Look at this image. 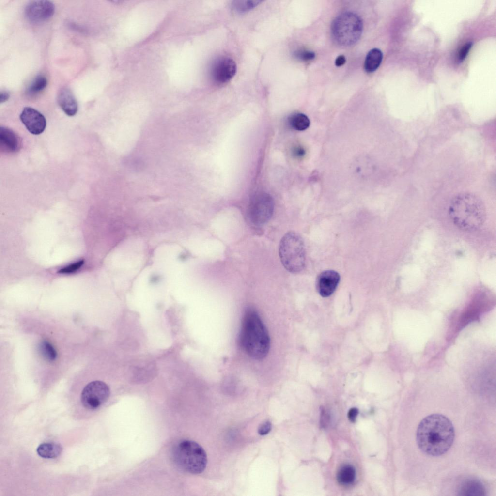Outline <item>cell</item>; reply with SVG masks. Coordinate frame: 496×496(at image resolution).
I'll use <instances>...</instances> for the list:
<instances>
[{
    "instance_id": "obj_5",
    "label": "cell",
    "mask_w": 496,
    "mask_h": 496,
    "mask_svg": "<svg viewBox=\"0 0 496 496\" xmlns=\"http://www.w3.org/2000/svg\"><path fill=\"white\" fill-rule=\"evenodd\" d=\"M279 255L284 267L289 272H301L306 264V252L301 237L294 232H289L282 237L279 246Z\"/></svg>"
},
{
    "instance_id": "obj_7",
    "label": "cell",
    "mask_w": 496,
    "mask_h": 496,
    "mask_svg": "<svg viewBox=\"0 0 496 496\" xmlns=\"http://www.w3.org/2000/svg\"><path fill=\"white\" fill-rule=\"evenodd\" d=\"M274 203L272 197L266 193H260L251 200L248 209L249 219L255 225L268 221L272 216Z\"/></svg>"
},
{
    "instance_id": "obj_13",
    "label": "cell",
    "mask_w": 496,
    "mask_h": 496,
    "mask_svg": "<svg viewBox=\"0 0 496 496\" xmlns=\"http://www.w3.org/2000/svg\"><path fill=\"white\" fill-rule=\"evenodd\" d=\"M19 137L12 130L5 127L0 128V146L1 150L6 152H17L21 146Z\"/></svg>"
},
{
    "instance_id": "obj_19",
    "label": "cell",
    "mask_w": 496,
    "mask_h": 496,
    "mask_svg": "<svg viewBox=\"0 0 496 496\" xmlns=\"http://www.w3.org/2000/svg\"><path fill=\"white\" fill-rule=\"evenodd\" d=\"M289 124L293 129L298 131H303L310 126V121L308 117L301 113H295L288 118Z\"/></svg>"
},
{
    "instance_id": "obj_11",
    "label": "cell",
    "mask_w": 496,
    "mask_h": 496,
    "mask_svg": "<svg viewBox=\"0 0 496 496\" xmlns=\"http://www.w3.org/2000/svg\"><path fill=\"white\" fill-rule=\"evenodd\" d=\"M20 119L27 129L33 135L41 134L46 128V122L44 116L35 109L25 107Z\"/></svg>"
},
{
    "instance_id": "obj_17",
    "label": "cell",
    "mask_w": 496,
    "mask_h": 496,
    "mask_svg": "<svg viewBox=\"0 0 496 496\" xmlns=\"http://www.w3.org/2000/svg\"><path fill=\"white\" fill-rule=\"evenodd\" d=\"M383 59V53L378 48L371 49L367 54L365 62L364 69L367 72L375 71L380 66Z\"/></svg>"
},
{
    "instance_id": "obj_30",
    "label": "cell",
    "mask_w": 496,
    "mask_h": 496,
    "mask_svg": "<svg viewBox=\"0 0 496 496\" xmlns=\"http://www.w3.org/2000/svg\"><path fill=\"white\" fill-rule=\"evenodd\" d=\"M9 93L5 91H2L0 93V102L3 103L6 101L9 98Z\"/></svg>"
},
{
    "instance_id": "obj_29",
    "label": "cell",
    "mask_w": 496,
    "mask_h": 496,
    "mask_svg": "<svg viewBox=\"0 0 496 496\" xmlns=\"http://www.w3.org/2000/svg\"><path fill=\"white\" fill-rule=\"evenodd\" d=\"M346 62L345 57L343 55L339 56L335 60V65L337 66H341L343 65Z\"/></svg>"
},
{
    "instance_id": "obj_10",
    "label": "cell",
    "mask_w": 496,
    "mask_h": 496,
    "mask_svg": "<svg viewBox=\"0 0 496 496\" xmlns=\"http://www.w3.org/2000/svg\"><path fill=\"white\" fill-rule=\"evenodd\" d=\"M236 68V63L233 59L226 57L218 58L212 67V79L218 84L226 83L235 76Z\"/></svg>"
},
{
    "instance_id": "obj_22",
    "label": "cell",
    "mask_w": 496,
    "mask_h": 496,
    "mask_svg": "<svg viewBox=\"0 0 496 496\" xmlns=\"http://www.w3.org/2000/svg\"><path fill=\"white\" fill-rule=\"evenodd\" d=\"M260 2L259 0H237L233 2L232 7L237 12L244 13L256 7Z\"/></svg>"
},
{
    "instance_id": "obj_9",
    "label": "cell",
    "mask_w": 496,
    "mask_h": 496,
    "mask_svg": "<svg viewBox=\"0 0 496 496\" xmlns=\"http://www.w3.org/2000/svg\"><path fill=\"white\" fill-rule=\"evenodd\" d=\"M55 11L53 3L49 0H34L29 3L25 9V16L31 23L43 22L52 16Z\"/></svg>"
},
{
    "instance_id": "obj_1",
    "label": "cell",
    "mask_w": 496,
    "mask_h": 496,
    "mask_svg": "<svg viewBox=\"0 0 496 496\" xmlns=\"http://www.w3.org/2000/svg\"><path fill=\"white\" fill-rule=\"evenodd\" d=\"M454 437L452 422L441 414L425 417L420 422L416 432V442L419 450L433 457L446 453L452 446Z\"/></svg>"
},
{
    "instance_id": "obj_18",
    "label": "cell",
    "mask_w": 496,
    "mask_h": 496,
    "mask_svg": "<svg viewBox=\"0 0 496 496\" xmlns=\"http://www.w3.org/2000/svg\"><path fill=\"white\" fill-rule=\"evenodd\" d=\"M356 471L354 467L348 465H344L339 470L337 479L338 482L343 485L352 484L355 480Z\"/></svg>"
},
{
    "instance_id": "obj_28",
    "label": "cell",
    "mask_w": 496,
    "mask_h": 496,
    "mask_svg": "<svg viewBox=\"0 0 496 496\" xmlns=\"http://www.w3.org/2000/svg\"><path fill=\"white\" fill-rule=\"evenodd\" d=\"M358 411L356 408H352L350 409L348 413V418L352 422H354L356 418L358 415Z\"/></svg>"
},
{
    "instance_id": "obj_16",
    "label": "cell",
    "mask_w": 496,
    "mask_h": 496,
    "mask_svg": "<svg viewBox=\"0 0 496 496\" xmlns=\"http://www.w3.org/2000/svg\"><path fill=\"white\" fill-rule=\"evenodd\" d=\"M62 451L61 446L59 444L53 442L41 443L36 449L38 455L46 459L55 458L61 454Z\"/></svg>"
},
{
    "instance_id": "obj_14",
    "label": "cell",
    "mask_w": 496,
    "mask_h": 496,
    "mask_svg": "<svg viewBox=\"0 0 496 496\" xmlns=\"http://www.w3.org/2000/svg\"><path fill=\"white\" fill-rule=\"evenodd\" d=\"M58 103L68 116H74L78 110V104L72 91L68 88H62L57 96Z\"/></svg>"
},
{
    "instance_id": "obj_24",
    "label": "cell",
    "mask_w": 496,
    "mask_h": 496,
    "mask_svg": "<svg viewBox=\"0 0 496 496\" xmlns=\"http://www.w3.org/2000/svg\"><path fill=\"white\" fill-rule=\"evenodd\" d=\"M84 264V261L83 260H79L78 262L73 263L67 266L64 267L61 269L58 272L62 274H68L75 272L78 270Z\"/></svg>"
},
{
    "instance_id": "obj_15",
    "label": "cell",
    "mask_w": 496,
    "mask_h": 496,
    "mask_svg": "<svg viewBox=\"0 0 496 496\" xmlns=\"http://www.w3.org/2000/svg\"><path fill=\"white\" fill-rule=\"evenodd\" d=\"M457 495L480 496L486 495L484 486L479 480L468 479L463 481L457 489Z\"/></svg>"
},
{
    "instance_id": "obj_26",
    "label": "cell",
    "mask_w": 496,
    "mask_h": 496,
    "mask_svg": "<svg viewBox=\"0 0 496 496\" xmlns=\"http://www.w3.org/2000/svg\"><path fill=\"white\" fill-rule=\"evenodd\" d=\"M272 425L270 421H266L263 423L258 428V434L261 435H264L268 434L271 431Z\"/></svg>"
},
{
    "instance_id": "obj_8",
    "label": "cell",
    "mask_w": 496,
    "mask_h": 496,
    "mask_svg": "<svg viewBox=\"0 0 496 496\" xmlns=\"http://www.w3.org/2000/svg\"><path fill=\"white\" fill-rule=\"evenodd\" d=\"M109 395V388L105 383L93 381L88 383L83 389L81 402L85 408L94 410L104 403Z\"/></svg>"
},
{
    "instance_id": "obj_6",
    "label": "cell",
    "mask_w": 496,
    "mask_h": 496,
    "mask_svg": "<svg viewBox=\"0 0 496 496\" xmlns=\"http://www.w3.org/2000/svg\"><path fill=\"white\" fill-rule=\"evenodd\" d=\"M363 31V22L356 13L347 11L338 16L331 26L332 36L335 42L341 46H350L360 38Z\"/></svg>"
},
{
    "instance_id": "obj_12",
    "label": "cell",
    "mask_w": 496,
    "mask_h": 496,
    "mask_svg": "<svg viewBox=\"0 0 496 496\" xmlns=\"http://www.w3.org/2000/svg\"><path fill=\"white\" fill-rule=\"evenodd\" d=\"M340 279L339 274L334 270L321 272L316 280V287L319 294L324 297L331 295L338 286Z\"/></svg>"
},
{
    "instance_id": "obj_4",
    "label": "cell",
    "mask_w": 496,
    "mask_h": 496,
    "mask_svg": "<svg viewBox=\"0 0 496 496\" xmlns=\"http://www.w3.org/2000/svg\"><path fill=\"white\" fill-rule=\"evenodd\" d=\"M172 458L178 467L193 474L202 473L207 463L204 450L199 444L190 440H181L174 446Z\"/></svg>"
},
{
    "instance_id": "obj_23",
    "label": "cell",
    "mask_w": 496,
    "mask_h": 496,
    "mask_svg": "<svg viewBox=\"0 0 496 496\" xmlns=\"http://www.w3.org/2000/svg\"><path fill=\"white\" fill-rule=\"evenodd\" d=\"M295 57L303 61H309L313 60L315 56V53L311 51L300 50L296 51L294 54Z\"/></svg>"
},
{
    "instance_id": "obj_2",
    "label": "cell",
    "mask_w": 496,
    "mask_h": 496,
    "mask_svg": "<svg viewBox=\"0 0 496 496\" xmlns=\"http://www.w3.org/2000/svg\"><path fill=\"white\" fill-rule=\"evenodd\" d=\"M448 214L455 226L465 231L478 229L486 217L483 201L478 196L469 192H461L454 196L450 203Z\"/></svg>"
},
{
    "instance_id": "obj_3",
    "label": "cell",
    "mask_w": 496,
    "mask_h": 496,
    "mask_svg": "<svg viewBox=\"0 0 496 496\" xmlns=\"http://www.w3.org/2000/svg\"><path fill=\"white\" fill-rule=\"evenodd\" d=\"M239 342L245 352L256 360L264 358L270 345L267 329L255 309L247 308L244 312L239 334Z\"/></svg>"
},
{
    "instance_id": "obj_27",
    "label": "cell",
    "mask_w": 496,
    "mask_h": 496,
    "mask_svg": "<svg viewBox=\"0 0 496 496\" xmlns=\"http://www.w3.org/2000/svg\"><path fill=\"white\" fill-rule=\"evenodd\" d=\"M292 154L294 157L297 158H301L305 156L306 151L302 146H296L293 148Z\"/></svg>"
},
{
    "instance_id": "obj_20",
    "label": "cell",
    "mask_w": 496,
    "mask_h": 496,
    "mask_svg": "<svg viewBox=\"0 0 496 496\" xmlns=\"http://www.w3.org/2000/svg\"><path fill=\"white\" fill-rule=\"evenodd\" d=\"M39 351L42 356L48 361H53L57 357V352L53 346L47 341H41L39 344Z\"/></svg>"
},
{
    "instance_id": "obj_25",
    "label": "cell",
    "mask_w": 496,
    "mask_h": 496,
    "mask_svg": "<svg viewBox=\"0 0 496 496\" xmlns=\"http://www.w3.org/2000/svg\"><path fill=\"white\" fill-rule=\"evenodd\" d=\"M472 46V42H467L462 47L459 53V59L463 61L467 55Z\"/></svg>"
},
{
    "instance_id": "obj_21",
    "label": "cell",
    "mask_w": 496,
    "mask_h": 496,
    "mask_svg": "<svg viewBox=\"0 0 496 496\" xmlns=\"http://www.w3.org/2000/svg\"><path fill=\"white\" fill-rule=\"evenodd\" d=\"M47 84V80L45 76L42 75H38L29 85L27 92L30 94L37 93L44 90Z\"/></svg>"
}]
</instances>
